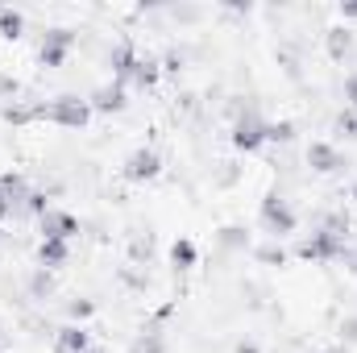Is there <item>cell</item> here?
<instances>
[{
    "label": "cell",
    "instance_id": "32",
    "mask_svg": "<svg viewBox=\"0 0 357 353\" xmlns=\"http://www.w3.org/2000/svg\"><path fill=\"white\" fill-rule=\"evenodd\" d=\"M354 200H357V183H354Z\"/></svg>",
    "mask_w": 357,
    "mask_h": 353
},
{
    "label": "cell",
    "instance_id": "28",
    "mask_svg": "<svg viewBox=\"0 0 357 353\" xmlns=\"http://www.w3.org/2000/svg\"><path fill=\"white\" fill-rule=\"evenodd\" d=\"M341 17H349V21H357V4H341Z\"/></svg>",
    "mask_w": 357,
    "mask_h": 353
},
{
    "label": "cell",
    "instance_id": "26",
    "mask_svg": "<svg viewBox=\"0 0 357 353\" xmlns=\"http://www.w3.org/2000/svg\"><path fill=\"white\" fill-rule=\"evenodd\" d=\"M345 100H349V108H357V75L345 80Z\"/></svg>",
    "mask_w": 357,
    "mask_h": 353
},
{
    "label": "cell",
    "instance_id": "7",
    "mask_svg": "<svg viewBox=\"0 0 357 353\" xmlns=\"http://www.w3.org/2000/svg\"><path fill=\"white\" fill-rule=\"evenodd\" d=\"M38 225H42V237H54V241H71L79 233V220L71 212H63V208H46L38 216Z\"/></svg>",
    "mask_w": 357,
    "mask_h": 353
},
{
    "label": "cell",
    "instance_id": "19",
    "mask_svg": "<svg viewBox=\"0 0 357 353\" xmlns=\"http://www.w3.org/2000/svg\"><path fill=\"white\" fill-rule=\"evenodd\" d=\"M337 133H345L349 142H357V108H341L337 112Z\"/></svg>",
    "mask_w": 357,
    "mask_h": 353
},
{
    "label": "cell",
    "instance_id": "30",
    "mask_svg": "<svg viewBox=\"0 0 357 353\" xmlns=\"http://www.w3.org/2000/svg\"><path fill=\"white\" fill-rule=\"evenodd\" d=\"M324 353H349V345H341V341H337V345H328Z\"/></svg>",
    "mask_w": 357,
    "mask_h": 353
},
{
    "label": "cell",
    "instance_id": "23",
    "mask_svg": "<svg viewBox=\"0 0 357 353\" xmlns=\"http://www.w3.org/2000/svg\"><path fill=\"white\" fill-rule=\"evenodd\" d=\"M67 312H71V320H88L91 312H96V303L91 299H75V303H67Z\"/></svg>",
    "mask_w": 357,
    "mask_h": 353
},
{
    "label": "cell",
    "instance_id": "16",
    "mask_svg": "<svg viewBox=\"0 0 357 353\" xmlns=\"http://www.w3.org/2000/svg\"><path fill=\"white\" fill-rule=\"evenodd\" d=\"M21 29H25V17H21L17 8H0V38L17 42V38H21Z\"/></svg>",
    "mask_w": 357,
    "mask_h": 353
},
{
    "label": "cell",
    "instance_id": "6",
    "mask_svg": "<svg viewBox=\"0 0 357 353\" xmlns=\"http://www.w3.org/2000/svg\"><path fill=\"white\" fill-rule=\"evenodd\" d=\"M307 167H312L316 175H337V171H345L349 163H345V154H341L333 142H312V146H307Z\"/></svg>",
    "mask_w": 357,
    "mask_h": 353
},
{
    "label": "cell",
    "instance_id": "10",
    "mask_svg": "<svg viewBox=\"0 0 357 353\" xmlns=\"http://www.w3.org/2000/svg\"><path fill=\"white\" fill-rule=\"evenodd\" d=\"M88 100H91V112H121V108L129 104V96H125V84H104V88L91 91Z\"/></svg>",
    "mask_w": 357,
    "mask_h": 353
},
{
    "label": "cell",
    "instance_id": "22",
    "mask_svg": "<svg viewBox=\"0 0 357 353\" xmlns=\"http://www.w3.org/2000/svg\"><path fill=\"white\" fill-rule=\"evenodd\" d=\"M133 353H162V337H158V333H146V337L133 345Z\"/></svg>",
    "mask_w": 357,
    "mask_h": 353
},
{
    "label": "cell",
    "instance_id": "1",
    "mask_svg": "<svg viewBox=\"0 0 357 353\" xmlns=\"http://www.w3.org/2000/svg\"><path fill=\"white\" fill-rule=\"evenodd\" d=\"M42 117L46 121H54V125H63V129H84L91 121V100H79V96H59V100H50L46 108H42Z\"/></svg>",
    "mask_w": 357,
    "mask_h": 353
},
{
    "label": "cell",
    "instance_id": "9",
    "mask_svg": "<svg viewBox=\"0 0 357 353\" xmlns=\"http://www.w3.org/2000/svg\"><path fill=\"white\" fill-rule=\"evenodd\" d=\"M137 50H133V42H116L112 50H108V67H112V84H129V75H133V67H137Z\"/></svg>",
    "mask_w": 357,
    "mask_h": 353
},
{
    "label": "cell",
    "instance_id": "20",
    "mask_svg": "<svg viewBox=\"0 0 357 353\" xmlns=\"http://www.w3.org/2000/svg\"><path fill=\"white\" fill-rule=\"evenodd\" d=\"M291 137H295V125H291V121H274V125H266V142H282V146H287Z\"/></svg>",
    "mask_w": 357,
    "mask_h": 353
},
{
    "label": "cell",
    "instance_id": "29",
    "mask_svg": "<svg viewBox=\"0 0 357 353\" xmlns=\"http://www.w3.org/2000/svg\"><path fill=\"white\" fill-rule=\"evenodd\" d=\"M237 353H262V350H258L254 341H241V345H237Z\"/></svg>",
    "mask_w": 357,
    "mask_h": 353
},
{
    "label": "cell",
    "instance_id": "27",
    "mask_svg": "<svg viewBox=\"0 0 357 353\" xmlns=\"http://www.w3.org/2000/svg\"><path fill=\"white\" fill-rule=\"evenodd\" d=\"M8 212H13V204H8V195H4V191H0V220H4V216H8Z\"/></svg>",
    "mask_w": 357,
    "mask_h": 353
},
{
    "label": "cell",
    "instance_id": "33",
    "mask_svg": "<svg viewBox=\"0 0 357 353\" xmlns=\"http://www.w3.org/2000/svg\"><path fill=\"white\" fill-rule=\"evenodd\" d=\"M0 345H4V333H0Z\"/></svg>",
    "mask_w": 357,
    "mask_h": 353
},
{
    "label": "cell",
    "instance_id": "3",
    "mask_svg": "<svg viewBox=\"0 0 357 353\" xmlns=\"http://www.w3.org/2000/svg\"><path fill=\"white\" fill-rule=\"evenodd\" d=\"M345 254V237L328 233V229H316L312 237L299 241V258L303 262H328V258H341Z\"/></svg>",
    "mask_w": 357,
    "mask_h": 353
},
{
    "label": "cell",
    "instance_id": "31",
    "mask_svg": "<svg viewBox=\"0 0 357 353\" xmlns=\"http://www.w3.org/2000/svg\"><path fill=\"white\" fill-rule=\"evenodd\" d=\"M84 353H104V350H84Z\"/></svg>",
    "mask_w": 357,
    "mask_h": 353
},
{
    "label": "cell",
    "instance_id": "12",
    "mask_svg": "<svg viewBox=\"0 0 357 353\" xmlns=\"http://www.w3.org/2000/svg\"><path fill=\"white\" fill-rule=\"evenodd\" d=\"M67 258H71V246L67 241L42 237V246H38V266L42 270H59V266H67Z\"/></svg>",
    "mask_w": 357,
    "mask_h": 353
},
{
    "label": "cell",
    "instance_id": "11",
    "mask_svg": "<svg viewBox=\"0 0 357 353\" xmlns=\"http://www.w3.org/2000/svg\"><path fill=\"white\" fill-rule=\"evenodd\" d=\"M54 350L59 353H84V350H91V333L84 324H63L59 337H54Z\"/></svg>",
    "mask_w": 357,
    "mask_h": 353
},
{
    "label": "cell",
    "instance_id": "25",
    "mask_svg": "<svg viewBox=\"0 0 357 353\" xmlns=\"http://www.w3.org/2000/svg\"><path fill=\"white\" fill-rule=\"evenodd\" d=\"M29 287H33V295H46V291H50V274H46V270H38Z\"/></svg>",
    "mask_w": 357,
    "mask_h": 353
},
{
    "label": "cell",
    "instance_id": "17",
    "mask_svg": "<svg viewBox=\"0 0 357 353\" xmlns=\"http://www.w3.org/2000/svg\"><path fill=\"white\" fill-rule=\"evenodd\" d=\"M171 262H175L178 270H191V266H195V246H191L187 237H178L175 246H171Z\"/></svg>",
    "mask_w": 357,
    "mask_h": 353
},
{
    "label": "cell",
    "instance_id": "4",
    "mask_svg": "<svg viewBox=\"0 0 357 353\" xmlns=\"http://www.w3.org/2000/svg\"><path fill=\"white\" fill-rule=\"evenodd\" d=\"M233 146L245 150V154H254V150L266 146V121H262L254 108H245V117H237V125H233Z\"/></svg>",
    "mask_w": 357,
    "mask_h": 353
},
{
    "label": "cell",
    "instance_id": "2",
    "mask_svg": "<svg viewBox=\"0 0 357 353\" xmlns=\"http://www.w3.org/2000/svg\"><path fill=\"white\" fill-rule=\"evenodd\" d=\"M258 220H262V229H266L274 241H278V237H287V233H295V225H299L295 208H291L282 195H266V200H262V208H258Z\"/></svg>",
    "mask_w": 357,
    "mask_h": 353
},
{
    "label": "cell",
    "instance_id": "5",
    "mask_svg": "<svg viewBox=\"0 0 357 353\" xmlns=\"http://www.w3.org/2000/svg\"><path fill=\"white\" fill-rule=\"evenodd\" d=\"M71 46H75V33H71V29H50V33H42L38 63H42V67H63V59L71 54Z\"/></svg>",
    "mask_w": 357,
    "mask_h": 353
},
{
    "label": "cell",
    "instance_id": "18",
    "mask_svg": "<svg viewBox=\"0 0 357 353\" xmlns=\"http://www.w3.org/2000/svg\"><path fill=\"white\" fill-rule=\"evenodd\" d=\"M216 241H220L225 250H245V246H250V237H245V229H237V225H225Z\"/></svg>",
    "mask_w": 357,
    "mask_h": 353
},
{
    "label": "cell",
    "instance_id": "13",
    "mask_svg": "<svg viewBox=\"0 0 357 353\" xmlns=\"http://www.w3.org/2000/svg\"><path fill=\"white\" fill-rule=\"evenodd\" d=\"M158 75H162V63H158V59H137V67H133L129 84H133V88H154V84H158Z\"/></svg>",
    "mask_w": 357,
    "mask_h": 353
},
{
    "label": "cell",
    "instance_id": "8",
    "mask_svg": "<svg viewBox=\"0 0 357 353\" xmlns=\"http://www.w3.org/2000/svg\"><path fill=\"white\" fill-rule=\"evenodd\" d=\"M158 171H162L158 150H133V154L125 158V179H129V183H146V179H154Z\"/></svg>",
    "mask_w": 357,
    "mask_h": 353
},
{
    "label": "cell",
    "instance_id": "24",
    "mask_svg": "<svg viewBox=\"0 0 357 353\" xmlns=\"http://www.w3.org/2000/svg\"><path fill=\"white\" fill-rule=\"evenodd\" d=\"M354 341H357V316H349L341 324V345H354Z\"/></svg>",
    "mask_w": 357,
    "mask_h": 353
},
{
    "label": "cell",
    "instance_id": "14",
    "mask_svg": "<svg viewBox=\"0 0 357 353\" xmlns=\"http://www.w3.org/2000/svg\"><path fill=\"white\" fill-rule=\"evenodd\" d=\"M0 191L8 195V204H25L29 200V183L21 175H0Z\"/></svg>",
    "mask_w": 357,
    "mask_h": 353
},
{
    "label": "cell",
    "instance_id": "15",
    "mask_svg": "<svg viewBox=\"0 0 357 353\" xmlns=\"http://www.w3.org/2000/svg\"><path fill=\"white\" fill-rule=\"evenodd\" d=\"M349 50H354V33H349V29H341V25H337V29H328V54L341 63Z\"/></svg>",
    "mask_w": 357,
    "mask_h": 353
},
{
    "label": "cell",
    "instance_id": "21",
    "mask_svg": "<svg viewBox=\"0 0 357 353\" xmlns=\"http://www.w3.org/2000/svg\"><path fill=\"white\" fill-rule=\"evenodd\" d=\"M258 262H266V266H282V262H287V250H282L278 241H270V246H262V250H258Z\"/></svg>",
    "mask_w": 357,
    "mask_h": 353
}]
</instances>
